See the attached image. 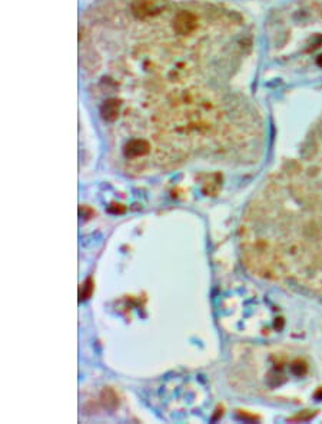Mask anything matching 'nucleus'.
<instances>
[{"instance_id": "f257e3e1", "label": "nucleus", "mask_w": 322, "mask_h": 424, "mask_svg": "<svg viewBox=\"0 0 322 424\" xmlns=\"http://www.w3.org/2000/svg\"><path fill=\"white\" fill-rule=\"evenodd\" d=\"M151 143L146 139H141V137H135V139H129L126 141L123 146V156L126 160H139L146 157L151 153Z\"/></svg>"}, {"instance_id": "f03ea898", "label": "nucleus", "mask_w": 322, "mask_h": 424, "mask_svg": "<svg viewBox=\"0 0 322 424\" xmlns=\"http://www.w3.org/2000/svg\"><path fill=\"white\" fill-rule=\"evenodd\" d=\"M198 27V18L195 13L188 10H180L173 18V30L176 35H190Z\"/></svg>"}, {"instance_id": "7ed1b4c3", "label": "nucleus", "mask_w": 322, "mask_h": 424, "mask_svg": "<svg viewBox=\"0 0 322 424\" xmlns=\"http://www.w3.org/2000/svg\"><path fill=\"white\" fill-rule=\"evenodd\" d=\"M132 12L138 19H148L159 15L161 9L156 8L149 0H134L132 3Z\"/></svg>"}, {"instance_id": "20e7f679", "label": "nucleus", "mask_w": 322, "mask_h": 424, "mask_svg": "<svg viewBox=\"0 0 322 424\" xmlns=\"http://www.w3.org/2000/svg\"><path fill=\"white\" fill-rule=\"evenodd\" d=\"M119 109H120V100L119 99H106L100 106V115L106 122H115L119 117Z\"/></svg>"}, {"instance_id": "39448f33", "label": "nucleus", "mask_w": 322, "mask_h": 424, "mask_svg": "<svg viewBox=\"0 0 322 424\" xmlns=\"http://www.w3.org/2000/svg\"><path fill=\"white\" fill-rule=\"evenodd\" d=\"M308 370V366L306 363H304L302 360H295V362L291 364V371L295 374V376H304L305 373Z\"/></svg>"}, {"instance_id": "423d86ee", "label": "nucleus", "mask_w": 322, "mask_h": 424, "mask_svg": "<svg viewBox=\"0 0 322 424\" xmlns=\"http://www.w3.org/2000/svg\"><path fill=\"white\" fill-rule=\"evenodd\" d=\"M92 290H93V283H92V280H86V283L82 284L81 287V300L88 299L90 294H92Z\"/></svg>"}, {"instance_id": "0eeeda50", "label": "nucleus", "mask_w": 322, "mask_h": 424, "mask_svg": "<svg viewBox=\"0 0 322 424\" xmlns=\"http://www.w3.org/2000/svg\"><path fill=\"white\" fill-rule=\"evenodd\" d=\"M316 64H318L319 67H322V54H319V56L316 57Z\"/></svg>"}, {"instance_id": "6e6552de", "label": "nucleus", "mask_w": 322, "mask_h": 424, "mask_svg": "<svg viewBox=\"0 0 322 424\" xmlns=\"http://www.w3.org/2000/svg\"><path fill=\"white\" fill-rule=\"evenodd\" d=\"M315 397H316V398H322V389L318 390V393L315 394Z\"/></svg>"}]
</instances>
